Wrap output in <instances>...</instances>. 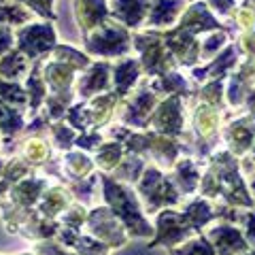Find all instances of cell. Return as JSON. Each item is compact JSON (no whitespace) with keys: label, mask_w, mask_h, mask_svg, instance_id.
I'll list each match as a JSON object with an SVG mask.
<instances>
[{"label":"cell","mask_w":255,"mask_h":255,"mask_svg":"<svg viewBox=\"0 0 255 255\" xmlns=\"http://www.w3.org/2000/svg\"><path fill=\"white\" fill-rule=\"evenodd\" d=\"M64 206V191L62 189H53L49 196L45 198V202L41 204V211L45 215H55V211H60Z\"/></svg>","instance_id":"cell-25"},{"label":"cell","mask_w":255,"mask_h":255,"mask_svg":"<svg viewBox=\"0 0 255 255\" xmlns=\"http://www.w3.org/2000/svg\"><path fill=\"white\" fill-rule=\"evenodd\" d=\"M181 111H179V98H170L159 107L157 115H155V124L159 130L170 132V134H179L181 132Z\"/></svg>","instance_id":"cell-4"},{"label":"cell","mask_w":255,"mask_h":255,"mask_svg":"<svg viewBox=\"0 0 255 255\" xmlns=\"http://www.w3.org/2000/svg\"><path fill=\"white\" fill-rule=\"evenodd\" d=\"M0 100L23 105V102H26V92H23L19 85H15V83H4L2 79H0Z\"/></svg>","instance_id":"cell-21"},{"label":"cell","mask_w":255,"mask_h":255,"mask_svg":"<svg viewBox=\"0 0 255 255\" xmlns=\"http://www.w3.org/2000/svg\"><path fill=\"white\" fill-rule=\"evenodd\" d=\"M211 4L215 6L217 11H221V13H228L230 9H232V0H211Z\"/></svg>","instance_id":"cell-36"},{"label":"cell","mask_w":255,"mask_h":255,"mask_svg":"<svg viewBox=\"0 0 255 255\" xmlns=\"http://www.w3.org/2000/svg\"><path fill=\"white\" fill-rule=\"evenodd\" d=\"M179 181H183V189L185 191L194 189V185L198 183V172L189 162H183L179 166Z\"/></svg>","instance_id":"cell-26"},{"label":"cell","mask_w":255,"mask_h":255,"mask_svg":"<svg viewBox=\"0 0 255 255\" xmlns=\"http://www.w3.org/2000/svg\"><path fill=\"white\" fill-rule=\"evenodd\" d=\"M251 255H255V253H251Z\"/></svg>","instance_id":"cell-39"},{"label":"cell","mask_w":255,"mask_h":255,"mask_svg":"<svg viewBox=\"0 0 255 255\" xmlns=\"http://www.w3.org/2000/svg\"><path fill=\"white\" fill-rule=\"evenodd\" d=\"M21 126L23 122H21L19 111L11 109L4 100H0V128H2V132L6 136H15L21 130Z\"/></svg>","instance_id":"cell-12"},{"label":"cell","mask_w":255,"mask_h":255,"mask_svg":"<svg viewBox=\"0 0 255 255\" xmlns=\"http://www.w3.org/2000/svg\"><path fill=\"white\" fill-rule=\"evenodd\" d=\"M73 66H68V64H51L49 68H47V81H49L58 92H66L68 83L73 81Z\"/></svg>","instance_id":"cell-13"},{"label":"cell","mask_w":255,"mask_h":255,"mask_svg":"<svg viewBox=\"0 0 255 255\" xmlns=\"http://www.w3.org/2000/svg\"><path fill=\"white\" fill-rule=\"evenodd\" d=\"M247 234H249V241L255 243V215H249V230H247Z\"/></svg>","instance_id":"cell-37"},{"label":"cell","mask_w":255,"mask_h":255,"mask_svg":"<svg viewBox=\"0 0 255 255\" xmlns=\"http://www.w3.org/2000/svg\"><path fill=\"white\" fill-rule=\"evenodd\" d=\"M211 236H213V241H215V245H217V249H219L221 255H232L234 251L245 249L243 238L234 228H226V226L215 228L211 232Z\"/></svg>","instance_id":"cell-5"},{"label":"cell","mask_w":255,"mask_h":255,"mask_svg":"<svg viewBox=\"0 0 255 255\" xmlns=\"http://www.w3.org/2000/svg\"><path fill=\"white\" fill-rule=\"evenodd\" d=\"M251 136H253V128L249 122H236L230 130V138L234 140V145L238 151H243L247 145L251 142Z\"/></svg>","instance_id":"cell-19"},{"label":"cell","mask_w":255,"mask_h":255,"mask_svg":"<svg viewBox=\"0 0 255 255\" xmlns=\"http://www.w3.org/2000/svg\"><path fill=\"white\" fill-rule=\"evenodd\" d=\"M43 187H45L43 181H21L19 185L15 187L13 198H15V202L28 206V204H32L38 198V191H41Z\"/></svg>","instance_id":"cell-15"},{"label":"cell","mask_w":255,"mask_h":255,"mask_svg":"<svg viewBox=\"0 0 255 255\" xmlns=\"http://www.w3.org/2000/svg\"><path fill=\"white\" fill-rule=\"evenodd\" d=\"M130 41H128V34L119 28H107L102 30L100 34H96L94 38H90L87 43V49L94 53H102V55H115V53H124Z\"/></svg>","instance_id":"cell-3"},{"label":"cell","mask_w":255,"mask_h":255,"mask_svg":"<svg viewBox=\"0 0 255 255\" xmlns=\"http://www.w3.org/2000/svg\"><path fill=\"white\" fill-rule=\"evenodd\" d=\"M223 38H226V36H223V34H217V36H211V38H209V41H206V45H204V49H202V53H204V55H211V53H213V49H219V47H221V43H223Z\"/></svg>","instance_id":"cell-33"},{"label":"cell","mask_w":255,"mask_h":255,"mask_svg":"<svg viewBox=\"0 0 255 255\" xmlns=\"http://www.w3.org/2000/svg\"><path fill=\"white\" fill-rule=\"evenodd\" d=\"M234 55H236V51H234V49H228V51L223 53L217 62L211 64L209 68H204V70H196V79H204V75L219 77V75H221L228 66H232V64H234Z\"/></svg>","instance_id":"cell-20"},{"label":"cell","mask_w":255,"mask_h":255,"mask_svg":"<svg viewBox=\"0 0 255 255\" xmlns=\"http://www.w3.org/2000/svg\"><path fill=\"white\" fill-rule=\"evenodd\" d=\"M109 66L107 64H96V66L92 68V73L83 77V81H81V92L87 96V94H92V92H98V90H105L107 83H109Z\"/></svg>","instance_id":"cell-11"},{"label":"cell","mask_w":255,"mask_h":255,"mask_svg":"<svg viewBox=\"0 0 255 255\" xmlns=\"http://www.w3.org/2000/svg\"><path fill=\"white\" fill-rule=\"evenodd\" d=\"M249 107L253 109V115H255V92L249 96Z\"/></svg>","instance_id":"cell-38"},{"label":"cell","mask_w":255,"mask_h":255,"mask_svg":"<svg viewBox=\"0 0 255 255\" xmlns=\"http://www.w3.org/2000/svg\"><path fill=\"white\" fill-rule=\"evenodd\" d=\"M138 77V70H136V64L132 60L130 62H124L115 68V85H117V94H126L130 90V85L136 81Z\"/></svg>","instance_id":"cell-14"},{"label":"cell","mask_w":255,"mask_h":255,"mask_svg":"<svg viewBox=\"0 0 255 255\" xmlns=\"http://www.w3.org/2000/svg\"><path fill=\"white\" fill-rule=\"evenodd\" d=\"M55 53H58L60 62H62V64H68V66H79V68H83L85 64H87L85 55L73 51L70 47H58V49H55Z\"/></svg>","instance_id":"cell-23"},{"label":"cell","mask_w":255,"mask_h":255,"mask_svg":"<svg viewBox=\"0 0 255 255\" xmlns=\"http://www.w3.org/2000/svg\"><path fill=\"white\" fill-rule=\"evenodd\" d=\"M119 155H122V149H119L117 142H111V145H105L98 153V164L102 168H113V166L119 162Z\"/></svg>","instance_id":"cell-22"},{"label":"cell","mask_w":255,"mask_h":255,"mask_svg":"<svg viewBox=\"0 0 255 255\" xmlns=\"http://www.w3.org/2000/svg\"><path fill=\"white\" fill-rule=\"evenodd\" d=\"M253 2H255V0H253Z\"/></svg>","instance_id":"cell-40"},{"label":"cell","mask_w":255,"mask_h":255,"mask_svg":"<svg viewBox=\"0 0 255 255\" xmlns=\"http://www.w3.org/2000/svg\"><path fill=\"white\" fill-rule=\"evenodd\" d=\"M243 90H245V79H243V75H236L232 79V83H230V102L236 105L243 96Z\"/></svg>","instance_id":"cell-29"},{"label":"cell","mask_w":255,"mask_h":255,"mask_svg":"<svg viewBox=\"0 0 255 255\" xmlns=\"http://www.w3.org/2000/svg\"><path fill=\"white\" fill-rule=\"evenodd\" d=\"M166 38H168V45L172 47L174 51H177V55L183 62H185V64L194 62L196 53H198V45L194 43V38H191L189 32L179 30V32H172V34H168Z\"/></svg>","instance_id":"cell-6"},{"label":"cell","mask_w":255,"mask_h":255,"mask_svg":"<svg viewBox=\"0 0 255 255\" xmlns=\"http://www.w3.org/2000/svg\"><path fill=\"white\" fill-rule=\"evenodd\" d=\"M98 142H100L98 134H90V136H79L77 138V145L81 147V149H94Z\"/></svg>","instance_id":"cell-32"},{"label":"cell","mask_w":255,"mask_h":255,"mask_svg":"<svg viewBox=\"0 0 255 255\" xmlns=\"http://www.w3.org/2000/svg\"><path fill=\"white\" fill-rule=\"evenodd\" d=\"M26 4H30L32 9H36V13L45 15V17H53L51 13V0H23Z\"/></svg>","instance_id":"cell-30"},{"label":"cell","mask_w":255,"mask_h":255,"mask_svg":"<svg viewBox=\"0 0 255 255\" xmlns=\"http://www.w3.org/2000/svg\"><path fill=\"white\" fill-rule=\"evenodd\" d=\"M23 70H26V60H23V55L19 51H11L6 58L0 62V75L2 77H17L21 75Z\"/></svg>","instance_id":"cell-17"},{"label":"cell","mask_w":255,"mask_h":255,"mask_svg":"<svg viewBox=\"0 0 255 255\" xmlns=\"http://www.w3.org/2000/svg\"><path fill=\"white\" fill-rule=\"evenodd\" d=\"M151 105H153V94L142 92L136 98V102L130 107V113L126 115V119H128V122H132V124H136V126H142V124H145V117L149 113Z\"/></svg>","instance_id":"cell-16"},{"label":"cell","mask_w":255,"mask_h":255,"mask_svg":"<svg viewBox=\"0 0 255 255\" xmlns=\"http://www.w3.org/2000/svg\"><path fill=\"white\" fill-rule=\"evenodd\" d=\"M219 23L215 21L209 13H206V9L202 4H196L194 9H191L187 13L185 21H183L181 30L183 32H198V30H204V28H217Z\"/></svg>","instance_id":"cell-9"},{"label":"cell","mask_w":255,"mask_h":255,"mask_svg":"<svg viewBox=\"0 0 255 255\" xmlns=\"http://www.w3.org/2000/svg\"><path fill=\"white\" fill-rule=\"evenodd\" d=\"M155 90H164V92H185V81L179 75H168L162 77L155 83Z\"/></svg>","instance_id":"cell-27"},{"label":"cell","mask_w":255,"mask_h":255,"mask_svg":"<svg viewBox=\"0 0 255 255\" xmlns=\"http://www.w3.org/2000/svg\"><path fill=\"white\" fill-rule=\"evenodd\" d=\"M147 9V0H115V15L128 26H136Z\"/></svg>","instance_id":"cell-7"},{"label":"cell","mask_w":255,"mask_h":255,"mask_svg":"<svg viewBox=\"0 0 255 255\" xmlns=\"http://www.w3.org/2000/svg\"><path fill=\"white\" fill-rule=\"evenodd\" d=\"M55 43L51 26H30L19 32V49L28 53V58H36L38 53L51 49Z\"/></svg>","instance_id":"cell-2"},{"label":"cell","mask_w":255,"mask_h":255,"mask_svg":"<svg viewBox=\"0 0 255 255\" xmlns=\"http://www.w3.org/2000/svg\"><path fill=\"white\" fill-rule=\"evenodd\" d=\"M53 134H55V138H58L60 147H70V142H73V132H70L68 128L55 126V128H53Z\"/></svg>","instance_id":"cell-31"},{"label":"cell","mask_w":255,"mask_h":255,"mask_svg":"<svg viewBox=\"0 0 255 255\" xmlns=\"http://www.w3.org/2000/svg\"><path fill=\"white\" fill-rule=\"evenodd\" d=\"M138 45L142 47V51H145V66L151 70V73L166 68L162 45L155 43V41H151V38H138Z\"/></svg>","instance_id":"cell-10"},{"label":"cell","mask_w":255,"mask_h":255,"mask_svg":"<svg viewBox=\"0 0 255 255\" xmlns=\"http://www.w3.org/2000/svg\"><path fill=\"white\" fill-rule=\"evenodd\" d=\"M105 2L102 0H79L77 15L83 21V28H94L98 26L105 17Z\"/></svg>","instance_id":"cell-8"},{"label":"cell","mask_w":255,"mask_h":255,"mask_svg":"<svg viewBox=\"0 0 255 255\" xmlns=\"http://www.w3.org/2000/svg\"><path fill=\"white\" fill-rule=\"evenodd\" d=\"M179 6L181 4L177 0H159L157 9L153 11V15H151V21L153 23H170L174 17H177Z\"/></svg>","instance_id":"cell-18"},{"label":"cell","mask_w":255,"mask_h":255,"mask_svg":"<svg viewBox=\"0 0 255 255\" xmlns=\"http://www.w3.org/2000/svg\"><path fill=\"white\" fill-rule=\"evenodd\" d=\"M174 255H213V251H211V247L206 245L204 241H200V243H191V245H187L185 249L177 251Z\"/></svg>","instance_id":"cell-28"},{"label":"cell","mask_w":255,"mask_h":255,"mask_svg":"<svg viewBox=\"0 0 255 255\" xmlns=\"http://www.w3.org/2000/svg\"><path fill=\"white\" fill-rule=\"evenodd\" d=\"M11 41H13L11 30H9V28H0V53H4L6 49H9Z\"/></svg>","instance_id":"cell-34"},{"label":"cell","mask_w":255,"mask_h":255,"mask_svg":"<svg viewBox=\"0 0 255 255\" xmlns=\"http://www.w3.org/2000/svg\"><path fill=\"white\" fill-rule=\"evenodd\" d=\"M28 94H32V107H38V102L45 98V81L38 79V73L34 70L32 77L28 79Z\"/></svg>","instance_id":"cell-24"},{"label":"cell","mask_w":255,"mask_h":255,"mask_svg":"<svg viewBox=\"0 0 255 255\" xmlns=\"http://www.w3.org/2000/svg\"><path fill=\"white\" fill-rule=\"evenodd\" d=\"M105 191H107V200L115 206V211L119 213V217H124L126 223L130 228H138L136 232L138 234H149L151 230L142 217L138 215V209H136V202L134 198H130L132 194H128L124 187H119L117 183H113L111 179H105Z\"/></svg>","instance_id":"cell-1"},{"label":"cell","mask_w":255,"mask_h":255,"mask_svg":"<svg viewBox=\"0 0 255 255\" xmlns=\"http://www.w3.org/2000/svg\"><path fill=\"white\" fill-rule=\"evenodd\" d=\"M219 94H221V83H211L209 87H204V96L209 98L211 102H219Z\"/></svg>","instance_id":"cell-35"}]
</instances>
